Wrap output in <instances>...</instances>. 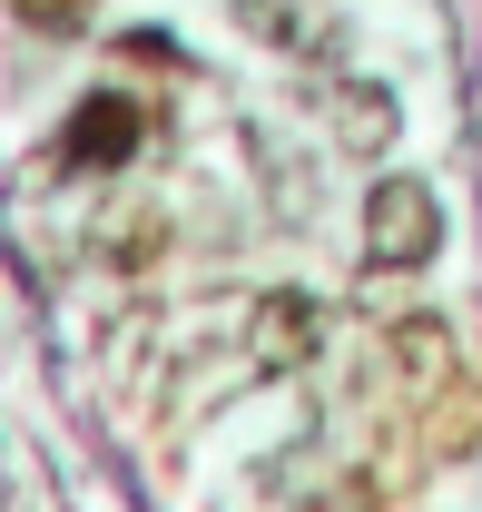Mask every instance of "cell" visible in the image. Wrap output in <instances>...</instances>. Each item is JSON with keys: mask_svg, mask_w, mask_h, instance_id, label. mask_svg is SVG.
<instances>
[{"mask_svg": "<svg viewBox=\"0 0 482 512\" xmlns=\"http://www.w3.org/2000/svg\"><path fill=\"white\" fill-rule=\"evenodd\" d=\"M374 256H384V266H423V256H433V197H423L414 178H384V188H374Z\"/></svg>", "mask_w": 482, "mask_h": 512, "instance_id": "cell-1", "label": "cell"}]
</instances>
